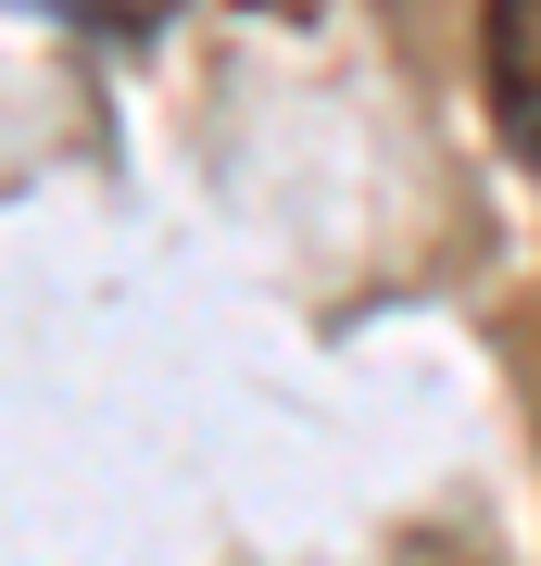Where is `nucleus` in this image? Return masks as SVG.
<instances>
[{"label": "nucleus", "instance_id": "nucleus-1", "mask_svg": "<svg viewBox=\"0 0 541 566\" xmlns=\"http://www.w3.org/2000/svg\"><path fill=\"white\" fill-rule=\"evenodd\" d=\"M479 63H491V126H503V151L541 177V0H491Z\"/></svg>", "mask_w": 541, "mask_h": 566}]
</instances>
